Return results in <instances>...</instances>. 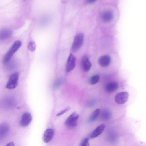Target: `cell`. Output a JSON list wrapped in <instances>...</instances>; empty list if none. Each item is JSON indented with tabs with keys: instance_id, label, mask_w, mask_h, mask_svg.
<instances>
[{
	"instance_id": "277c9868",
	"label": "cell",
	"mask_w": 146,
	"mask_h": 146,
	"mask_svg": "<svg viewBox=\"0 0 146 146\" xmlns=\"http://www.w3.org/2000/svg\"><path fill=\"white\" fill-rule=\"evenodd\" d=\"M79 116L78 114L76 112L72 113L65 121V124L66 125L71 129L76 127Z\"/></svg>"
},
{
	"instance_id": "e0dca14e",
	"label": "cell",
	"mask_w": 146,
	"mask_h": 146,
	"mask_svg": "<svg viewBox=\"0 0 146 146\" xmlns=\"http://www.w3.org/2000/svg\"><path fill=\"white\" fill-rule=\"evenodd\" d=\"M100 112L99 109H97L93 111L89 118V121L92 122L94 121L97 118Z\"/></svg>"
},
{
	"instance_id": "9a60e30c",
	"label": "cell",
	"mask_w": 146,
	"mask_h": 146,
	"mask_svg": "<svg viewBox=\"0 0 146 146\" xmlns=\"http://www.w3.org/2000/svg\"><path fill=\"white\" fill-rule=\"evenodd\" d=\"M118 87L117 83L116 82H113L107 84L105 86V89L108 92H112L117 90Z\"/></svg>"
},
{
	"instance_id": "5bb4252c",
	"label": "cell",
	"mask_w": 146,
	"mask_h": 146,
	"mask_svg": "<svg viewBox=\"0 0 146 146\" xmlns=\"http://www.w3.org/2000/svg\"><path fill=\"white\" fill-rule=\"evenodd\" d=\"M9 126L6 123H3L0 124V138L5 137L8 132Z\"/></svg>"
},
{
	"instance_id": "7c38bea8",
	"label": "cell",
	"mask_w": 146,
	"mask_h": 146,
	"mask_svg": "<svg viewBox=\"0 0 146 146\" xmlns=\"http://www.w3.org/2000/svg\"><path fill=\"white\" fill-rule=\"evenodd\" d=\"M12 34V30L8 28H5L0 30V41H3L9 38Z\"/></svg>"
},
{
	"instance_id": "44dd1931",
	"label": "cell",
	"mask_w": 146,
	"mask_h": 146,
	"mask_svg": "<svg viewBox=\"0 0 146 146\" xmlns=\"http://www.w3.org/2000/svg\"><path fill=\"white\" fill-rule=\"evenodd\" d=\"M62 78H59L57 79L54 83V88L55 89L58 88L62 84Z\"/></svg>"
},
{
	"instance_id": "2e32d148",
	"label": "cell",
	"mask_w": 146,
	"mask_h": 146,
	"mask_svg": "<svg viewBox=\"0 0 146 146\" xmlns=\"http://www.w3.org/2000/svg\"><path fill=\"white\" fill-rule=\"evenodd\" d=\"M111 112L107 110H105L102 111L101 115L102 119L104 121L108 120L111 118Z\"/></svg>"
},
{
	"instance_id": "52a82bcc",
	"label": "cell",
	"mask_w": 146,
	"mask_h": 146,
	"mask_svg": "<svg viewBox=\"0 0 146 146\" xmlns=\"http://www.w3.org/2000/svg\"><path fill=\"white\" fill-rule=\"evenodd\" d=\"M32 119V117L31 114L29 112H25L22 115L20 124L23 127H26L31 123Z\"/></svg>"
},
{
	"instance_id": "8992f818",
	"label": "cell",
	"mask_w": 146,
	"mask_h": 146,
	"mask_svg": "<svg viewBox=\"0 0 146 146\" xmlns=\"http://www.w3.org/2000/svg\"><path fill=\"white\" fill-rule=\"evenodd\" d=\"M128 97V93L126 92H123L117 94L115 97V99L118 104H123L127 101Z\"/></svg>"
},
{
	"instance_id": "d4e9b609",
	"label": "cell",
	"mask_w": 146,
	"mask_h": 146,
	"mask_svg": "<svg viewBox=\"0 0 146 146\" xmlns=\"http://www.w3.org/2000/svg\"><path fill=\"white\" fill-rule=\"evenodd\" d=\"M6 146H14V144L13 142H11L8 143Z\"/></svg>"
},
{
	"instance_id": "30bf717a",
	"label": "cell",
	"mask_w": 146,
	"mask_h": 146,
	"mask_svg": "<svg viewBox=\"0 0 146 146\" xmlns=\"http://www.w3.org/2000/svg\"><path fill=\"white\" fill-rule=\"evenodd\" d=\"M111 62V58L108 55H104L98 59V62L102 67H106L108 66Z\"/></svg>"
},
{
	"instance_id": "8fae6325",
	"label": "cell",
	"mask_w": 146,
	"mask_h": 146,
	"mask_svg": "<svg viewBox=\"0 0 146 146\" xmlns=\"http://www.w3.org/2000/svg\"><path fill=\"white\" fill-rule=\"evenodd\" d=\"M54 134V131L51 128L47 129L44 132L43 137V140L44 142L47 143L49 142L53 138Z\"/></svg>"
},
{
	"instance_id": "603a6c76",
	"label": "cell",
	"mask_w": 146,
	"mask_h": 146,
	"mask_svg": "<svg viewBox=\"0 0 146 146\" xmlns=\"http://www.w3.org/2000/svg\"><path fill=\"white\" fill-rule=\"evenodd\" d=\"M80 146H89V139L87 138L84 139L81 142Z\"/></svg>"
},
{
	"instance_id": "4fadbf2b",
	"label": "cell",
	"mask_w": 146,
	"mask_h": 146,
	"mask_svg": "<svg viewBox=\"0 0 146 146\" xmlns=\"http://www.w3.org/2000/svg\"><path fill=\"white\" fill-rule=\"evenodd\" d=\"M105 127V125L103 124L98 126L92 132L90 135V137L91 138H94L98 136L103 131Z\"/></svg>"
},
{
	"instance_id": "6da1fadb",
	"label": "cell",
	"mask_w": 146,
	"mask_h": 146,
	"mask_svg": "<svg viewBox=\"0 0 146 146\" xmlns=\"http://www.w3.org/2000/svg\"><path fill=\"white\" fill-rule=\"evenodd\" d=\"M21 42L19 40H17L14 43L10 49L4 57L3 60L4 64H5L9 62L15 52L21 47Z\"/></svg>"
},
{
	"instance_id": "ba28073f",
	"label": "cell",
	"mask_w": 146,
	"mask_h": 146,
	"mask_svg": "<svg viewBox=\"0 0 146 146\" xmlns=\"http://www.w3.org/2000/svg\"><path fill=\"white\" fill-rule=\"evenodd\" d=\"M81 65L83 70L85 72L88 71L91 68L92 64L87 55H84L82 56L81 60Z\"/></svg>"
},
{
	"instance_id": "cb8c5ba5",
	"label": "cell",
	"mask_w": 146,
	"mask_h": 146,
	"mask_svg": "<svg viewBox=\"0 0 146 146\" xmlns=\"http://www.w3.org/2000/svg\"><path fill=\"white\" fill-rule=\"evenodd\" d=\"M70 108L69 107H66V108H65L64 110H62L60 111L58 113L56 114V116H60L64 114L66 112L68 111V110L70 109Z\"/></svg>"
},
{
	"instance_id": "5b68a950",
	"label": "cell",
	"mask_w": 146,
	"mask_h": 146,
	"mask_svg": "<svg viewBox=\"0 0 146 146\" xmlns=\"http://www.w3.org/2000/svg\"><path fill=\"white\" fill-rule=\"evenodd\" d=\"M76 57L72 54L71 53L66 62V72H70L74 68L76 65Z\"/></svg>"
},
{
	"instance_id": "ffe728a7",
	"label": "cell",
	"mask_w": 146,
	"mask_h": 146,
	"mask_svg": "<svg viewBox=\"0 0 146 146\" xmlns=\"http://www.w3.org/2000/svg\"><path fill=\"white\" fill-rule=\"evenodd\" d=\"M5 101V104H4L5 105L6 107L9 108L12 106L13 104V101L11 99H6Z\"/></svg>"
},
{
	"instance_id": "9c48e42d",
	"label": "cell",
	"mask_w": 146,
	"mask_h": 146,
	"mask_svg": "<svg viewBox=\"0 0 146 146\" xmlns=\"http://www.w3.org/2000/svg\"><path fill=\"white\" fill-rule=\"evenodd\" d=\"M113 14L111 10H106L103 11L101 15V18L104 22H110L113 18Z\"/></svg>"
},
{
	"instance_id": "7a4b0ae2",
	"label": "cell",
	"mask_w": 146,
	"mask_h": 146,
	"mask_svg": "<svg viewBox=\"0 0 146 146\" xmlns=\"http://www.w3.org/2000/svg\"><path fill=\"white\" fill-rule=\"evenodd\" d=\"M84 39V35L82 33H79L76 35L71 47L72 52H75L80 48L83 44Z\"/></svg>"
},
{
	"instance_id": "d6986e66",
	"label": "cell",
	"mask_w": 146,
	"mask_h": 146,
	"mask_svg": "<svg viewBox=\"0 0 146 146\" xmlns=\"http://www.w3.org/2000/svg\"><path fill=\"white\" fill-rule=\"evenodd\" d=\"M36 48V45L34 41H31L29 43L28 48L29 50L32 52L34 51L35 50Z\"/></svg>"
},
{
	"instance_id": "3957f363",
	"label": "cell",
	"mask_w": 146,
	"mask_h": 146,
	"mask_svg": "<svg viewBox=\"0 0 146 146\" xmlns=\"http://www.w3.org/2000/svg\"><path fill=\"white\" fill-rule=\"evenodd\" d=\"M19 75L18 72H15L9 76L6 87L7 88L11 90L15 88L18 85Z\"/></svg>"
},
{
	"instance_id": "484cf974",
	"label": "cell",
	"mask_w": 146,
	"mask_h": 146,
	"mask_svg": "<svg viewBox=\"0 0 146 146\" xmlns=\"http://www.w3.org/2000/svg\"><path fill=\"white\" fill-rule=\"evenodd\" d=\"M96 1L95 0H88L87 1V2L89 3H94Z\"/></svg>"
},
{
	"instance_id": "ac0fdd59",
	"label": "cell",
	"mask_w": 146,
	"mask_h": 146,
	"mask_svg": "<svg viewBox=\"0 0 146 146\" xmlns=\"http://www.w3.org/2000/svg\"><path fill=\"white\" fill-rule=\"evenodd\" d=\"M99 80V76L98 74L94 75L91 77L90 79V82L92 85L97 83Z\"/></svg>"
},
{
	"instance_id": "7402d4cb",
	"label": "cell",
	"mask_w": 146,
	"mask_h": 146,
	"mask_svg": "<svg viewBox=\"0 0 146 146\" xmlns=\"http://www.w3.org/2000/svg\"><path fill=\"white\" fill-rule=\"evenodd\" d=\"M115 133H111L109 136V140L111 142H114L117 140V136Z\"/></svg>"
}]
</instances>
